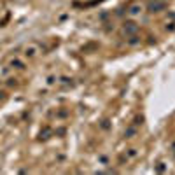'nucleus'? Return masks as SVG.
<instances>
[{
  "label": "nucleus",
  "mask_w": 175,
  "mask_h": 175,
  "mask_svg": "<svg viewBox=\"0 0 175 175\" xmlns=\"http://www.w3.org/2000/svg\"><path fill=\"white\" fill-rule=\"evenodd\" d=\"M137 133H138V126L131 124V126H128V128H126V131H124V137H126V138H133V137H135Z\"/></svg>",
  "instance_id": "obj_5"
},
{
  "label": "nucleus",
  "mask_w": 175,
  "mask_h": 175,
  "mask_svg": "<svg viewBox=\"0 0 175 175\" xmlns=\"http://www.w3.org/2000/svg\"><path fill=\"white\" fill-rule=\"evenodd\" d=\"M39 51H40V47L37 46V44H28L26 47H25V58H35V56L39 54Z\"/></svg>",
  "instance_id": "obj_2"
},
{
  "label": "nucleus",
  "mask_w": 175,
  "mask_h": 175,
  "mask_svg": "<svg viewBox=\"0 0 175 175\" xmlns=\"http://www.w3.org/2000/svg\"><path fill=\"white\" fill-rule=\"evenodd\" d=\"M61 84L68 86V84H72V79H68V77H61Z\"/></svg>",
  "instance_id": "obj_11"
},
{
  "label": "nucleus",
  "mask_w": 175,
  "mask_h": 175,
  "mask_svg": "<svg viewBox=\"0 0 175 175\" xmlns=\"http://www.w3.org/2000/svg\"><path fill=\"white\" fill-rule=\"evenodd\" d=\"M161 2H166V0H161Z\"/></svg>",
  "instance_id": "obj_16"
},
{
  "label": "nucleus",
  "mask_w": 175,
  "mask_h": 175,
  "mask_svg": "<svg viewBox=\"0 0 175 175\" xmlns=\"http://www.w3.org/2000/svg\"><path fill=\"white\" fill-rule=\"evenodd\" d=\"M9 68H18V70H23L25 68V63L21 61V60H18V58H14V60H11V63H9Z\"/></svg>",
  "instance_id": "obj_6"
},
{
  "label": "nucleus",
  "mask_w": 175,
  "mask_h": 175,
  "mask_svg": "<svg viewBox=\"0 0 175 175\" xmlns=\"http://www.w3.org/2000/svg\"><path fill=\"white\" fill-rule=\"evenodd\" d=\"M124 156L128 158V161H130V159H135V158L138 156V151H137V149H128V151L124 152Z\"/></svg>",
  "instance_id": "obj_7"
},
{
  "label": "nucleus",
  "mask_w": 175,
  "mask_h": 175,
  "mask_svg": "<svg viewBox=\"0 0 175 175\" xmlns=\"http://www.w3.org/2000/svg\"><path fill=\"white\" fill-rule=\"evenodd\" d=\"M137 44H140V39L137 33L130 35V39H128V46H137Z\"/></svg>",
  "instance_id": "obj_8"
},
{
  "label": "nucleus",
  "mask_w": 175,
  "mask_h": 175,
  "mask_svg": "<svg viewBox=\"0 0 175 175\" xmlns=\"http://www.w3.org/2000/svg\"><path fill=\"white\" fill-rule=\"evenodd\" d=\"M142 11H144V7L140 5V4H131V5L128 7V11H126V12H128L130 18H137V16H140Z\"/></svg>",
  "instance_id": "obj_3"
},
{
  "label": "nucleus",
  "mask_w": 175,
  "mask_h": 175,
  "mask_svg": "<svg viewBox=\"0 0 175 175\" xmlns=\"http://www.w3.org/2000/svg\"><path fill=\"white\" fill-rule=\"evenodd\" d=\"M138 32V25L137 23H133V21H128V23H124V33L126 35H133Z\"/></svg>",
  "instance_id": "obj_4"
},
{
  "label": "nucleus",
  "mask_w": 175,
  "mask_h": 175,
  "mask_svg": "<svg viewBox=\"0 0 175 175\" xmlns=\"http://www.w3.org/2000/svg\"><path fill=\"white\" fill-rule=\"evenodd\" d=\"M166 30H170V32H172V30H175V23H170V25H166Z\"/></svg>",
  "instance_id": "obj_12"
},
{
  "label": "nucleus",
  "mask_w": 175,
  "mask_h": 175,
  "mask_svg": "<svg viewBox=\"0 0 175 175\" xmlns=\"http://www.w3.org/2000/svg\"><path fill=\"white\" fill-rule=\"evenodd\" d=\"M142 121H144V117H142V116H137V117H135V123H133V124L138 126V124H142Z\"/></svg>",
  "instance_id": "obj_10"
},
{
  "label": "nucleus",
  "mask_w": 175,
  "mask_h": 175,
  "mask_svg": "<svg viewBox=\"0 0 175 175\" xmlns=\"http://www.w3.org/2000/svg\"><path fill=\"white\" fill-rule=\"evenodd\" d=\"M163 9H166V2H161V0H152V2L147 5V11H149V12H159Z\"/></svg>",
  "instance_id": "obj_1"
},
{
  "label": "nucleus",
  "mask_w": 175,
  "mask_h": 175,
  "mask_svg": "<svg viewBox=\"0 0 175 175\" xmlns=\"http://www.w3.org/2000/svg\"><path fill=\"white\" fill-rule=\"evenodd\" d=\"M156 172H158V173H165V172H166V165H165L163 161L158 163V165H156Z\"/></svg>",
  "instance_id": "obj_9"
},
{
  "label": "nucleus",
  "mask_w": 175,
  "mask_h": 175,
  "mask_svg": "<svg viewBox=\"0 0 175 175\" xmlns=\"http://www.w3.org/2000/svg\"><path fill=\"white\" fill-rule=\"evenodd\" d=\"M102 128H103V130H109V121H103V123H102Z\"/></svg>",
  "instance_id": "obj_13"
},
{
  "label": "nucleus",
  "mask_w": 175,
  "mask_h": 175,
  "mask_svg": "<svg viewBox=\"0 0 175 175\" xmlns=\"http://www.w3.org/2000/svg\"><path fill=\"white\" fill-rule=\"evenodd\" d=\"M172 149H173V152H175V142H173V144H172Z\"/></svg>",
  "instance_id": "obj_15"
},
{
  "label": "nucleus",
  "mask_w": 175,
  "mask_h": 175,
  "mask_svg": "<svg viewBox=\"0 0 175 175\" xmlns=\"http://www.w3.org/2000/svg\"><path fill=\"white\" fill-rule=\"evenodd\" d=\"M100 161H102V163H105V165L109 163V159H107V156H100Z\"/></svg>",
  "instance_id": "obj_14"
}]
</instances>
